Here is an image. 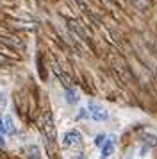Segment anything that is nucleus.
I'll return each instance as SVG.
<instances>
[{"label":"nucleus","instance_id":"nucleus-1","mask_svg":"<svg viewBox=\"0 0 157 159\" xmlns=\"http://www.w3.org/2000/svg\"><path fill=\"white\" fill-rule=\"evenodd\" d=\"M87 109H89V118L95 120V122H105V120H109V111L102 104H98V102L91 100L87 104Z\"/></svg>","mask_w":157,"mask_h":159},{"label":"nucleus","instance_id":"nucleus-2","mask_svg":"<svg viewBox=\"0 0 157 159\" xmlns=\"http://www.w3.org/2000/svg\"><path fill=\"white\" fill-rule=\"evenodd\" d=\"M82 143V134L77 129H70L63 134V147L64 148H73Z\"/></svg>","mask_w":157,"mask_h":159},{"label":"nucleus","instance_id":"nucleus-3","mask_svg":"<svg viewBox=\"0 0 157 159\" xmlns=\"http://www.w3.org/2000/svg\"><path fill=\"white\" fill-rule=\"evenodd\" d=\"M43 134H45V139L48 145H54L56 141V127H54V120H52V115H47L43 118Z\"/></svg>","mask_w":157,"mask_h":159},{"label":"nucleus","instance_id":"nucleus-4","mask_svg":"<svg viewBox=\"0 0 157 159\" xmlns=\"http://www.w3.org/2000/svg\"><path fill=\"white\" fill-rule=\"evenodd\" d=\"M116 143H118V138H116V134H111V136H107L105 143L102 145V157H111L114 154V150H116Z\"/></svg>","mask_w":157,"mask_h":159},{"label":"nucleus","instance_id":"nucleus-5","mask_svg":"<svg viewBox=\"0 0 157 159\" xmlns=\"http://www.w3.org/2000/svg\"><path fill=\"white\" fill-rule=\"evenodd\" d=\"M64 98H66V102H68L70 106H75V104H78V100H80V95H78L77 89H73V88H66V91H64Z\"/></svg>","mask_w":157,"mask_h":159},{"label":"nucleus","instance_id":"nucleus-6","mask_svg":"<svg viewBox=\"0 0 157 159\" xmlns=\"http://www.w3.org/2000/svg\"><path fill=\"white\" fill-rule=\"evenodd\" d=\"M4 125H6V134H11V136L16 134V123H14V120H13L11 115L4 116Z\"/></svg>","mask_w":157,"mask_h":159},{"label":"nucleus","instance_id":"nucleus-7","mask_svg":"<svg viewBox=\"0 0 157 159\" xmlns=\"http://www.w3.org/2000/svg\"><path fill=\"white\" fill-rule=\"evenodd\" d=\"M141 141L145 145H148L150 148H154V147H157V134H154V132H145L141 136Z\"/></svg>","mask_w":157,"mask_h":159},{"label":"nucleus","instance_id":"nucleus-8","mask_svg":"<svg viewBox=\"0 0 157 159\" xmlns=\"http://www.w3.org/2000/svg\"><path fill=\"white\" fill-rule=\"evenodd\" d=\"M105 139H107L105 134H96L95 139H93V145H95V147H98V148H102V145L105 143Z\"/></svg>","mask_w":157,"mask_h":159},{"label":"nucleus","instance_id":"nucleus-9","mask_svg":"<svg viewBox=\"0 0 157 159\" xmlns=\"http://www.w3.org/2000/svg\"><path fill=\"white\" fill-rule=\"evenodd\" d=\"M77 118L80 120V118H89V109L87 107H82V109H78V115Z\"/></svg>","mask_w":157,"mask_h":159},{"label":"nucleus","instance_id":"nucleus-10","mask_svg":"<svg viewBox=\"0 0 157 159\" xmlns=\"http://www.w3.org/2000/svg\"><path fill=\"white\" fill-rule=\"evenodd\" d=\"M29 156H32V157H39V148H38V147H29Z\"/></svg>","mask_w":157,"mask_h":159},{"label":"nucleus","instance_id":"nucleus-11","mask_svg":"<svg viewBox=\"0 0 157 159\" xmlns=\"http://www.w3.org/2000/svg\"><path fill=\"white\" fill-rule=\"evenodd\" d=\"M6 102H7L6 93H0V109H4V107H6Z\"/></svg>","mask_w":157,"mask_h":159},{"label":"nucleus","instance_id":"nucleus-12","mask_svg":"<svg viewBox=\"0 0 157 159\" xmlns=\"http://www.w3.org/2000/svg\"><path fill=\"white\" fill-rule=\"evenodd\" d=\"M0 132H6V125H4V116L0 115Z\"/></svg>","mask_w":157,"mask_h":159},{"label":"nucleus","instance_id":"nucleus-13","mask_svg":"<svg viewBox=\"0 0 157 159\" xmlns=\"http://www.w3.org/2000/svg\"><path fill=\"white\" fill-rule=\"evenodd\" d=\"M2 134H4V132H0V147H6V139H4Z\"/></svg>","mask_w":157,"mask_h":159},{"label":"nucleus","instance_id":"nucleus-14","mask_svg":"<svg viewBox=\"0 0 157 159\" xmlns=\"http://www.w3.org/2000/svg\"><path fill=\"white\" fill-rule=\"evenodd\" d=\"M0 63H6V57L4 56H0Z\"/></svg>","mask_w":157,"mask_h":159}]
</instances>
